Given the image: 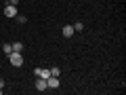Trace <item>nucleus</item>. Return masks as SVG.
<instances>
[{
  "label": "nucleus",
  "mask_w": 126,
  "mask_h": 95,
  "mask_svg": "<svg viewBox=\"0 0 126 95\" xmlns=\"http://www.w3.org/2000/svg\"><path fill=\"white\" fill-rule=\"evenodd\" d=\"M9 61H11V66H15V68H21L23 66V55L17 53V51H13V53L9 55Z\"/></svg>",
  "instance_id": "nucleus-1"
},
{
  "label": "nucleus",
  "mask_w": 126,
  "mask_h": 95,
  "mask_svg": "<svg viewBox=\"0 0 126 95\" xmlns=\"http://www.w3.org/2000/svg\"><path fill=\"white\" fill-rule=\"evenodd\" d=\"M46 87L48 89H59V76H48L46 78Z\"/></svg>",
  "instance_id": "nucleus-2"
},
{
  "label": "nucleus",
  "mask_w": 126,
  "mask_h": 95,
  "mask_svg": "<svg viewBox=\"0 0 126 95\" xmlns=\"http://www.w3.org/2000/svg\"><path fill=\"white\" fill-rule=\"evenodd\" d=\"M4 17H17V6L6 4V6H4Z\"/></svg>",
  "instance_id": "nucleus-3"
},
{
  "label": "nucleus",
  "mask_w": 126,
  "mask_h": 95,
  "mask_svg": "<svg viewBox=\"0 0 126 95\" xmlns=\"http://www.w3.org/2000/svg\"><path fill=\"white\" fill-rule=\"evenodd\" d=\"M34 74L40 76V78H48V76H50V70H46V68H36V70H34Z\"/></svg>",
  "instance_id": "nucleus-4"
},
{
  "label": "nucleus",
  "mask_w": 126,
  "mask_h": 95,
  "mask_svg": "<svg viewBox=\"0 0 126 95\" xmlns=\"http://www.w3.org/2000/svg\"><path fill=\"white\" fill-rule=\"evenodd\" d=\"M36 89H38V91H46V89H48V87H46V78L36 76Z\"/></svg>",
  "instance_id": "nucleus-5"
},
{
  "label": "nucleus",
  "mask_w": 126,
  "mask_h": 95,
  "mask_svg": "<svg viewBox=\"0 0 126 95\" xmlns=\"http://www.w3.org/2000/svg\"><path fill=\"white\" fill-rule=\"evenodd\" d=\"M63 36H65V38H72L74 36V25H65V27H63Z\"/></svg>",
  "instance_id": "nucleus-6"
},
{
  "label": "nucleus",
  "mask_w": 126,
  "mask_h": 95,
  "mask_svg": "<svg viewBox=\"0 0 126 95\" xmlns=\"http://www.w3.org/2000/svg\"><path fill=\"white\" fill-rule=\"evenodd\" d=\"M13 51L21 53V51H23V42H13Z\"/></svg>",
  "instance_id": "nucleus-7"
},
{
  "label": "nucleus",
  "mask_w": 126,
  "mask_h": 95,
  "mask_svg": "<svg viewBox=\"0 0 126 95\" xmlns=\"http://www.w3.org/2000/svg\"><path fill=\"white\" fill-rule=\"evenodd\" d=\"M2 51H4V55H11L13 53V45H2Z\"/></svg>",
  "instance_id": "nucleus-8"
},
{
  "label": "nucleus",
  "mask_w": 126,
  "mask_h": 95,
  "mask_svg": "<svg viewBox=\"0 0 126 95\" xmlns=\"http://www.w3.org/2000/svg\"><path fill=\"white\" fill-rule=\"evenodd\" d=\"M59 74H61V70H59V68H57V66H55V68H53V70H50V76H59Z\"/></svg>",
  "instance_id": "nucleus-9"
},
{
  "label": "nucleus",
  "mask_w": 126,
  "mask_h": 95,
  "mask_svg": "<svg viewBox=\"0 0 126 95\" xmlns=\"http://www.w3.org/2000/svg\"><path fill=\"white\" fill-rule=\"evenodd\" d=\"M17 21H19V23H25L27 17H25V15H17Z\"/></svg>",
  "instance_id": "nucleus-10"
},
{
  "label": "nucleus",
  "mask_w": 126,
  "mask_h": 95,
  "mask_svg": "<svg viewBox=\"0 0 126 95\" xmlns=\"http://www.w3.org/2000/svg\"><path fill=\"white\" fill-rule=\"evenodd\" d=\"M84 30V25H82V23H76V25H74V32H82Z\"/></svg>",
  "instance_id": "nucleus-11"
},
{
  "label": "nucleus",
  "mask_w": 126,
  "mask_h": 95,
  "mask_svg": "<svg viewBox=\"0 0 126 95\" xmlns=\"http://www.w3.org/2000/svg\"><path fill=\"white\" fill-rule=\"evenodd\" d=\"M9 4H13V6H17V4H19V0H9Z\"/></svg>",
  "instance_id": "nucleus-12"
},
{
  "label": "nucleus",
  "mask_w": 126,
  "mask_h": 95,
  "mask_svg": "<svg viewBox=\"0 0 126 95\" xmlns=\"http://www.w3.org/2000/svg\"><path fill=\"white\" fill-rule=\"evenodd\" d=\"M0 89H4V80L2 78H0Z\"/></svg>",
  "instance_id": "nucleus-13"
}]
</instances>
